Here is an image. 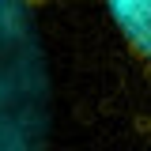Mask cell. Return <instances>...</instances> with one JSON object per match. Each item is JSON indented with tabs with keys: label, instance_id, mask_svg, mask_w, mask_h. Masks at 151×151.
Listing matches in <instances>:
<instances>
[{
	"label": "cell",
	"instance_id": "6da1fadb",
	"mask_svg": "<svg viewBox=\"0 0 151 151\" xmlns=\"http://www.w3.org/2000/svg\"><path fill=\"white\" fill-rule=\"evenodd\" d=\"M38 0H0V151H34L53 140L57 91Z\"/></svg>",
	"mask_w": 151,
	"mask_h": 151
},
{
	"label": "cell",
	"instance_id": "7a4b0ae2",
	"mask_svg": "<svg viewBox=\"0 0 151 151\" xmlns=\"http://www.w3.org/2000/svg\"><path fill=\"white\" fill-rule=\"evenodd\" d=\"M106 8L132 53L151 60V0H106Z\"/></svg>",
	"mask_w": 151,
	"mask_h": 151
}]
</instances>
